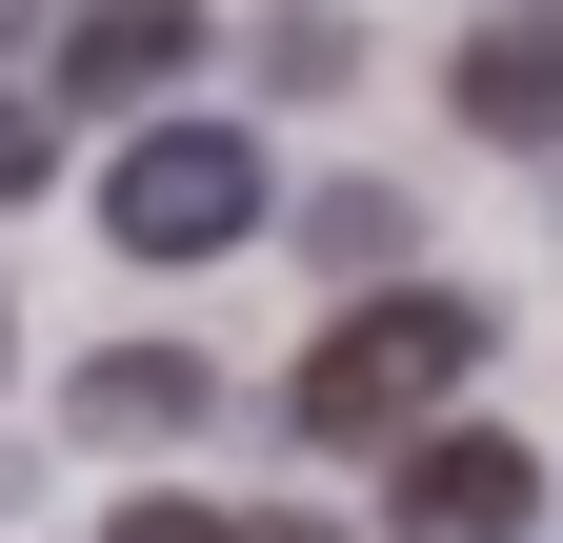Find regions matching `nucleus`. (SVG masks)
Instances as JSON below:
<instances>
[{
	"instance_id": "nucleus-1",
	"label": "nucleus",
	"mask_w": 563,
	"mask_h": 543,
	"mask_svg": "<svg viewBox=\"0 0 563 543\" xmlns=\"http://www.w3.org/2000/svg\"><path fill=\"white\" fill-rule=\"evenodd\" d=\"M463 363H483V302H443V282H342V322L302 343V383H282V423H302L322 463H363V443H422V423H443Z\"/></svg>"
},
{
	"instance_id": "nucleus-2",
	"label": "nucleus",
	"mask_w": 563,
	"mask_h": 543,
	"mask_svg": "<svg viewBox=\"0 0 563 543\" xmlns=\"http://www.w3.org/2000/svg\"><path fill=\"white\" fill-rule=\"evenodd\" d=\"M101 242L121 262H222V242H262V142H242V121H141L121 181H101Z\"/></svg>"
},
{
	"instance_id": "nucleus-3",
	"label": "nucleus",
	"mask_w": 563,
	"mask_h": 543,
	"mask_svg": "<svg viewBox=\"0 0 563 543\" xmlns=\"http://www.w3.org/2000/svg\"><path fill=\"white\" fill-rule=\"evenodd\" d=\"M543 523V463L504 423H422L402 443V543H523Z\"/></svg>"
},
{
	"instance_id": "nucleus-4",
	"label": "nucleus",
	"mask_w": 563,
	"mask_h": 543,
	"mask_svg": "<svg viewBox=\"0 0 563 543\" xmlns=\"http://www.w3.org/2000/svg\"><path fill=\"white\" fill-rule=\"evenodd\" d=\"M443 101L483 121V142H563V0H504V21H463Z\"/></svg>"
},
{
	"instance_id": "nucleus-5",
	"label": "nucleus",
	"mask_w": 563,
	"mask_h": 543,
	"mask_svg": "<svg viewBox=\"0 0 563 543\" xmlns=\"http://www.w3.org/2000/svg\"><path fill=\"white\" fill-rule=\"evenodd\" d=\"M201 60V0H81L60 21V101H162Z\"/></svg>"
},
{
	"instance_id": "nucleus-6",
	"label": "nucleus",
	"mask_w": 563,
	"mask_h": 543,
	"mask_svg": "<svg viewBox=\"0 0 563 543\" xmlns=\"http://www.w3.org/2000/svg\"><path fill=\"white\" fill-rule=\"evenodd\" d=\"M81 423H101V443H181V423H201V363H181V343H101V363H81Z\"/></svg>"
},
{
	"instance_id": "nucleus-7",
	"label": "nucleus",
	"mask_w": 563,
	"mask_h": 543,
	"mask_svg": "<svg viewBox=\"0 0 563 543\" xmlns=\"http://www.w3.org/2000/svg\"><path fill=\"white\" fill-rule=\"evenodd\" d=\"M282 242H302L322 282H402V242H422V222H402V181H322V201H302Z\"/></svg>"
},
{
	"instance_id": "nucleus-8",
	"label": "nucleus",
	"mask_w": 563,
	"mask_h": 543,
	"mask_svg": "<svg viewBox=\"0 0 563 543\" xmlns=\"http://www.w3.org/2000/svg\"><path fill=\"white\" fill-rule=\"evenodd\" d=\"M262 81H282V101L363 81V21H342V0H282V21H262Z\"/></svg>"
},
{
	"instance_id": "nucleus-9",
	"label": "nucleus",
	"mask_w": 563,
	"mask_h": 543,
	"mask_svg": "<svg viewBox=\"0 0 563 543\" xmlns=\"http://www.w3.org/2000/svg\"><path fill=\"white\" fill-rule=\"evenodd\" d=\"M121 543H242V523H201V503H141V523H121Z\"/></svg>"
},
{
	"instance_id": "nucleus-10",
	"label": "nucleus",
	"mask_w": 563,
	"mask_h": 543,
	"mask_svg": "<svg viewBox=\"0 0 563 543\" xmlns=\"http://www.w3.org/2000/svg\"><path fill=\"white\" fill-rule=\"evenodd\" d=\"M0 181H41V101H0Z\"/></svg>"
},
{
	"instance_id": "nucleus-11",
	"label": "nucleus",
	"mask_w": 563,
	"mask_h": 543,
	"mask_svg": "<svg viewBox=\"0 0 563 543\" xmlns=\"http://www.w3.org/2000/svg\"><path fill=\"white\" fill-rule=\"evenodd\" d=\"M21 21H41V0H0V60H21Z\"/></svg>"
},
{
	"instance_id": "nucleus-12",
	"label": "nucleus",
	"mask_w": 563,
	"mask_h": 543,
	"mask_svg": "<svg viewBox=\"0 0 563 543\" xmlns=\"http://www.w3.org/2000/svg\"><path fill=\"white\" fill-rule=\"evenodd\" d=\"M242 543H322V523H242Z\"/></svg>"
}]
</instances>
